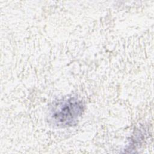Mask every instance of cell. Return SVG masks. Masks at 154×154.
I'll use <instances>...</instances> for the list:
<instances>
[{
  "label": "cell",
  "instance_id": "6da1fadb",
  "mask_svg": "<svg viewBox=\"0 0 154 154\" xmlns=\"http://www.w3.org/2000/svg\"><path fill=\"white\" fill-rule=\"evenodd\" d=\"M84 111V105L76 97H69L55 103L49 112V120L55 126L75 125Z\"/></svg>",
  "mask_w": 154,
  "mask_h": 154
}]
</instances>
